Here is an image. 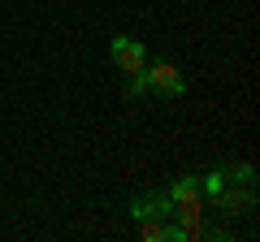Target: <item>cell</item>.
<instances>
[{
	"label": "cell",
	"instance_id": "cell-1",
	"mask_svg": "<svg viewBox=\"0 0 260 242\" xmlns=\"http://www.w3.org/2000/svg\"><path fill=\"white\" fill-rule=\"evenodd\" d=\"M109 56H113V65L121 69V74H139L143 65H148V52H143L139 39H130V35H117L109 44Z\"/></svg>",
	"mask_w": 260,
	"mask_h": 242
},
{
	"label": "cell",
	"instance_id": "cell-5",
	"mask_svg": "<svg viewBox=\"0 0 260 242\" xmlns=\"http://www.w3.org/2000/svg\"><path fill=\"white\" fill-rule=\"evenodd\" d=\"M130 95H152V83H148V69H139V74H130Z\"/></svg>",
	"mask_w": 260,
	"mask_h": 242
},
{
	"label": "cell",
	"instance_id": "cell-4",
	"mask_svg": "<svg viewBox=\"0 0 260 242\" xmlns=\"http://www.w3.org/2000/svg\"><path fill=\"white\" fill-rule=\"evenodd\" d=\"M213 204L221 208V212H230V216H234V212H239V216H247L251 208H256V195H251V190H234V182H230V186H225L221 195L213 199Z\"/></svg>",
	"mask_w": 260,
	"mask_h": 242
},
{
	"label": "cell",
	"instance_id": "cell-2",
	"mask_svg": "<svg viewBox=\"0 0 260 242\" xmlns=\"http://www.w3.org/2000/svg\"><path fill=\"white\" fill-rule=\"evenodd\" d=\"M148 83H152V91H160V95H186V78L178 74V65H169V61H156V65L148 69Z\"/></svg>",
	"mask_w": 260,
	"mask_h": 242
},
{
	"label": "cell",
	"instance_id": "cell-3",
	"mask_svg": "<svg viewBox=\"0 0 260 242\" xmlns=\"http://www.w3.org/2000/svg\"><path fill=\"white\" fill-rule=\"evenodd\" d=\"M148 216H156V221H169V216H174V204H169L165 190H152V195H143V199L130 204V221H148Z\"/></svg>",
	"mask_w": 260,
	"mask_h": 242
}]
</instances>
